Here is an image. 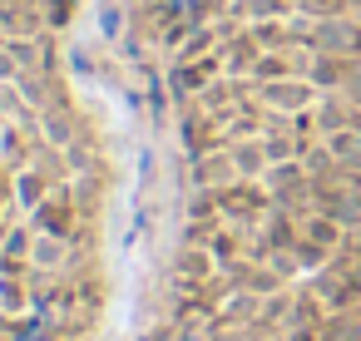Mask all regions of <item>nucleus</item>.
I'll list each match as a JSON object with an SVG mask.
<instances>
[{"label":"nucleus","mask_w":361,"mask_h":341,"mask_svg":"<svg viewBox=\"0 0 361 341\" xmlns=\"http://www.w3.org/2000/svg\"><path fill=\"white\" fill-rule=\"evenodd\" d=\"M109 223L361 252V0H0V247Z\"/></svg>","instance_id":"f257e3e1"}]
</instances>
